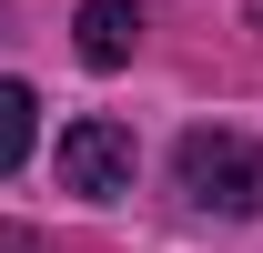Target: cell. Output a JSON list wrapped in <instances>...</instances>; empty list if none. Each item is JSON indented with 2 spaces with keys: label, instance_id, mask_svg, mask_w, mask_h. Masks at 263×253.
Returning <instances> with one entry per match:
<instances>
[{
  "label": "cell",
  "instance_id": "obj_1",
  "mask_svg": "<svg viewBox=\"0 0 263 253\" xmlns=\"http://www.w3.org/2000/svg\"><path fill=\"white\" fill-rule=\"evenodd\" d=\"M172 172H182V192H193L202 213H263V142L253 132H223V122H202L172 142Z\"/></svg>",
  "mask_w": 263,
  "mask_h": 253
},
{
  "label": "cell",
  "instance_id": "obj_2",
  "mask_svg": "<svg viewBox=\"0 0 263 253\" xmlns=\"http://www.w3.org/2000/svg\"><path fill=\"white\" fill-rule=\"evenodd\" d=\"M132 162H142V152H132V132L111 122V112H81V122L61 132V183L81 192V203H122V192H132Z\"/></svg>",
  "mask_w": 263,
  "mask_h": 253
},
{
  "label": "cell",
  "instance_id": "obj_3",
  "mask_svg": "<svg viewBox=\"0 0 263 253\" xmlns=\"http://www.w3.org/2000/svg\"><path fill=\"white\" fill-rule=\"evenodd\" d=\"M71 41H81L91 71H122L132 51H142V10H132V0H81V10H71Z\"/></svg>",
  "mask_w": 263,
  "mask_h": 253
},
{
  "label": "cell",
  "instance_id": "obj_4",
  "mask_svg": "<svg viewBox=\"0 0 263 253\" xmlns=\"http://www.w3.org/2000/svg\"><path fill=\"white\" fill-rule=\"evenodd\" d=\"M31 132H41L31 81H0V172H21V162H31Z\"/></svg>",
  "mask_w": 263,
  "mask_h": 253
},
{
  "label": "cell",
  "instance_id": "obj_5",
  "mask_svg": "<svg viewBox=\"0 0 263 253\" xmlns=\"http://www.w3.org/2000/svg\"><path fill=\"white\" fill-rule=\"evenodd\" d=\"M0 253H41V243H31V233H21V223H0Z\"/></svg>",
  "mask_w": 263,
  "mask_h": 253
}]
</instances>
